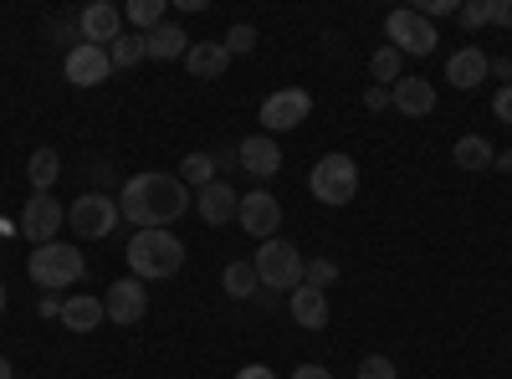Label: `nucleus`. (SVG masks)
Here are the masks:
<instances>
[{"instance_id":"f257e3e1","label":"nucleus","mask_w":512,"mask_h":379,"mask_svg":"<svg viewBox=\"0 0 512 379\" xmlns=\"http://www.w3.org/2000/svg\"><path fill=\"white\" fill-rule=\"evenodd\" d=\"M190 205H195V200H190L185 180H180V175H159V170L134 175V180L123 185V195H118V210H123V216L134 221L139 231H169Z\"/></svg>"},{"instance_id":"f03ea898","label":"nucleus","mask_w":512,"mask_h":379,"mask_svg":"<svg viewBox=\"0 0 512 379\" xmlns=\"http://www.w3.org/2000/svg\"><path fill=\"white\" fill-rule=\"evenodd\" d=\"M128 267H134L139 282L175 277L185 267V241L175 231H134V241H128Z\"/></svg>"},{"instance_id":"7ed1b4c3","label":"nucleus","mask_w":512,"mask_h":379,"mask_svg":"<svg viewBox=\"0 0 512 379\" xmlns=\"http://www.w3.org/2000/svg\"><path fill=\"white\" fill-rule=\"evenodd\" d=\"M256 282H262L267 292H297L303 287V257H297V246L292 241H267V246H256Z\"/></svg>"},{"instance_id":"20e7f679","label":"nucleus","mask_w":512,"mask_h":379,"mask_svg":"<svg viewBox=\"0 0 512 379\" xmlns=\"http://www.w3.org/2000/svg\"><path fill=\"white\" fill-rule=\"evenodd\" d=\"M313 200L318 205H349L359 195V164L349 154H323L313 164Z\"/></svg>"},{"instance_id":"39448f33","label":"nucleus","mask_w":512,"mask_h":379,"mask_svg":"<svg viewBox=\"0 0 512 379\" xmlns=\"http://www.w3.org/2000/svg\"><path fill=\"white\" fill-rule=\"evenodd\" d=\"M26 272H31L36 287H72V282H82V251L62 246V241H47V246L31 251Z\"/></svg>"},{"instance_id":"423d86ee","label":"nucleus","mask_w":512,"mask_h":379,"mask_svg":"<svg viewBox=\"0 0 512 379\" xmlns=\"http://www.w3.org/2000/svg\"><path fill=\"white\" fill-rule=\"evenodd\" d=\"M384 36H390V47H395L400 57H405V52H410V57H425V52H436V41H441L436 26L425 21L420 11H410V6H405V11H390V21H384Z\"/></svg>"},{"instance_id":"0eeeda50","label":"nucleus","mask_w":512,"mask_h":379,"mask_svg":"<svg viewBox=\"0 0 512 379\" xmlns=\"http://www.w3.org/2000/svg\"><path fill=\"white\" fill-rule=\"evenodd\" d=\"M118 216H123L118 200L93 190V195H77V200H72V210H67V226H72L77 236H108V231L118 226Z\"/></svg>"},{"instance_id":"6e6552de","label":"nucleus","mask_w":512,"mask_h":379,"mask_svg":"<svg viewBox=\"0 0 512 379\" xmlns=\"http://www.w3.org/2000/svg\"><path fill=\"white\" fill-rule=\"evenodd\" d=\"M308 113H313V93H303V88H282V93H267V98H262L267 134L297 129V123H308Z\"/></svg>"},{"instance_id":"1a4fd4ad","label":"nucleus","mask_w":512,"mask_h":379,"mask_svg":"<svg viewBox=\"0 0 512 379\" xmlns=\"http://www.w3.org/2000/svg\"><path fill=\"white\" fill-rule=\"evenodd\" d=\"M236 221L246 226V236L272 241L277 226H282V205H277V195H267V190H251V195H241V205H236Z\"/></svg>"},{"instance_id":"9d476101","label":"nucleus","mask_w":512,"mask_h":379,"mask_svg":"<svg viewBox=\"0 0 512 379\" xmlns=\"http://www.w3.org/2000/svg\"><path fill=\"white\" fill-rule=\"evenodd\" d=\"M62 221H67V216H62V205H57L52 195H31L26 210H21V236L36 241V246H47V241H57Z\"/></svg>"},{"instance_id":"9b49d317","label":"nucleus","mask_w":512,"mask_h":379,"mask_svg":"<svg viewBox=\"0 0 512 379\" xmlns=\"http://www.w3.org/2000/svg\"><path fill=\"white\" fill-rule=\"evenodd\" d=\"M103 308H108V318H113L118 328H134V323L149 313V292H144V282H139V277H123V282H113V287H108Z\"/></svg>"},{"instance_id":"f8f14e48","label":"nucleus","mask_w":512,"mask_h":379,"mask_svg":"<svg viewBox=\"0 0 512 379\" xmlns=\"http://www.w3.org/2000/svg\"><path fill=\"white\" fill-rule=\"evenodd\" d=\"M62 72H67L72 88H103L108 72H113V62H108V52H103V47H88V41H82V47H72V52H67Z\"/></svg>"},{"instance_id":"ddd939ff","label":"nucleus","mask_w":512,"mask_h":379,"mask_svg":"<svg viewBox=\"0 0 512 379\" xmlns=\"http://www.w3.org/2000/svg\"><path fill=\"white\" fill-rule=\"evenodd\" d=\"M77 26H82V41L88 47H113V41L123 36V11L118 6H108V0H93L88 11H77Z\"/></svg>"},{"instance_id":"4468645a","label":"nucleus","mask_w":512,"mask_h":379,"mask_svg":"<svg viewBox=\"0 0 512 379\" xmlns=\"http://www.w3.org/2000/svg\"><path fill=\"white\" fill-rule=\"evenodd\" d=\"M236 164H241L251 180H272L282 170V149H277L272 134H251V139L236 144Z\"/></svg>"},{"instance_id":"2eb2a0df","label":"nucleus","mask_w":512,"mask_h":379,"mask_svg":"<svg viewBox=\"0 0 512 379\" xmlns=\"http://www.w3.org/2000/svg\"><path fill=\"white\" fill-rule=\"evenodd\" d=\"M236 205H241V195L226 185V180H216V185H205L200 195H195V210H200V221L216 231V226H226V221H236Z\"/></svg>"},{"instance_id":"dca6fc26","label":"nucleus","mask_w":512,"mask_h":379,"mask_svg":"<svg viewBox=\"0 0 512 379\" xmlns=\"http://www.w3.org/2000/svg\"><path fill=\"white\" fill-rule=\"evenodd\" d=\"M287 308H292V323L297 328H328V292L323 287H297V292H287Z\"/></svg>"},{"instance_id":"f3484780","label":"nucleus","mask_w":512,"mask_h":379,"mask_svg":"<svg viewBox=\"0 0 512 379\" xmlns=\"http://www.w3.org/2000/svg\"><path fill=\"white\" fill-rule=\"evenodd\" d=\"M185 67L190 77L200 82H216L226 67H231V52H226V41H190V52H185Z\"/></svg>"},{"instance_id":"a211bd4d","label":"nucleus","mask_w":512,"mask_h":379,"mask_svg":"<svg viewBox=\"0 0 512 379\" xmlns=\"http://www.w3.org/2000/svg\"><path fill=\"white\" fill-rule=\"evenodd\" d=\"M57 318H62V328H72V333H93V328L108 318V308H103V298H93V292H72Z\"/></svg>"},{"instance_id":"6ab92c4d","label":"nucleus","mask_w":512,"mask_h":379,"mask_svg":"<svg viewBox=\"0 0 512 379\" xmlns=\"http://www.w3.org/2000/svg\"><path fill=\"white\" fill-rule=\"evenodd\" d=\"M390 103H395L405 118H425V113L436 108V88H431L425 77H400L395 93H390Z\"/></svg>"},{"instance_id":"aec40b11","label":"nucleus","mask_w":512,"mask_h":379,"mask_svg":"<svg viewBox=\"0 0 512 379\" xmlns=\"http://www.w3.org/2000/svg\"><path fill=\"white\" fill-rule=\"evenodd\" d=\"M446 77L456 82L461 93H472V88H482V82L492 77L487 72V52H477V47H461L451 62H446Z\"/></svg>"},{"instance_id":"412c9836","label":"nucleus","mask_w":512,"mask_h":379,"mask_svg":"<svg viewBox=\"0 0 512 379\" xmlns=\"http://www.w3.org/2000/svg\"><path fill=\"white\" fill-rule=\"evenodd\" d=\"M190 52V36L175 26V21H164V26H154L149 36H144V57H154V62H175V57H185Z\"/></svg>"},{"instance_id":"4be33fe9","label":"nucleus","mask_w":512,"mask_h":379,"mask_svg":"<svg viewBox=\"0 0 512 379\" xmlns=\"http://www.w3.org/2000/svg\"><path fill=\"white\" fill-rule=\"evenodd\" d=\"M26 175H31L36 195H52V185H57V175H62L57 149H36V154H31V164H26Z\"/></svg>"},{"instance_id":"5701e85b","label":"nucleus","mask_w":512,"mask_h":379,"mask_svg":"<svg viewBox=\"0 0 512 379\" xmlns=\"http://www.w3.org/2000/svg\"><path fill=\"white\" fill-rule=\"evenodd\" d=\"M456 164L461 170H492L497 154H492V144L482 134H466V139H456Z\"/></svg>"},{"instance_id":"b1692460","label":"nucleus","mask_w":512,"mask_h":379,"mask_svg":"<svg viewBox=\"0 0 512 379\" xmlns=\"http://www.w3.org/2000/svg\"><path fill=\"white\" fill-rule=\"evenodd\" d=\"M123 21L128 26H134V31H154V26H164L169 16H164V0H128V6H123Z\"/></svg>"},{"instance_id":"393cba45","label":"nucleus","mask_w":512,"mask_h":379,"mask_svg":"<svg viewBox=\"0 0 512 379\" xmlns=\"http://www.w3.org/2000/svg\"><path fill=\"white\" fill-rule=\"evenodd\" d=\"M221 287L231 292V298H256V292H262V282H256V267H251V262H231L226 277H221Z\"/></svg>"},{"instance_id":"a878e982","label":"nucleus","mask_w":512,"mask_h":379,"mask_svg":"<svg viewBox=\"0 0 512 379\" xmlns=\"http://www.w3.org/2000/svg\"><path fill=\"white\" fill-rule=\"evenodd\" d=\"M180 180H185V185H200V190H205V185H216V159L200 154V149L185 154V159H180Z\"/></svg>"},{"instance_id":"bb28decb","label":"nucleus","mask_w":512,"mask_h":379,"mask_svg":"<svg viewBox=\"0 0 512 379\" xmlns=\"http://www.w3.org/2000/svg\"><path fill=\"white\" fill-rule=\"evenodd\" d=\"M108 62H113V67H139V62H144V36H139V31H123L113 47H108Z\"/></svg>"},{"instance_id":"cd10ccee","label":"nucleus","mask_w":512,"mask_h":379,"mask_svg":"<svg viewBox=\"0 0 512 379\" xmlns=\"http://www.w3.org/2000/svg\"><path fill=\"white\" fill-rule=\"evenodd\" d=\"M400 52L395 47H379L374 57H369V72H374V82H400Z\"/></svg>"},{"instance_id":"c85d7f7f","label":"nucleus","mask_w":512,"mask_h":379,"mask_svg":"<svg viewBox=\"0 0 512 379\" xmlns=\"http://www.w3.org/2000/svg\"><path fill=\"white\" fill-rule=\"evenodd\" d=\"M456 16H461L466 31H482V26H492V0H466Z\"/></svg>"},{"instance_id":"c756f323","label":"nucleus","mask_w":512,"mask_h":379,"mask_svg":"<svg viewBox=\"0 0 512 379\" xmlns=\"http://www.w3.org/2000/svg\"><path fill=\"white\" fill-rule=\"evenodd\" d=\"M226 52H231V57L256 52V26H231V31H226Z\"/></svg>"},{"instance_id":"7c9ffc66","label":"nucleus","mask_w":512,"mask_h":379,"mask_svg":"<svg viewBox=\"0 0 512 379\" xmlns=\"http://www.w3.org/2000/svg\"><path fill=\"white\" fill-rule=\"evenodd\" d=\"M47 36L67 41V52H72V47H82V26H77V16H57V21L47 26Z\"/></svg>"},{"instance_id":"2f4dec72","label":"nucleus","mask_w":512,"mask_h":379,"mask_svg":"<svg viewBox=\"0 0 512 379\" xmlns=\"http://www.w3.org/2000/svg\"><path fill=\"white\" fill-rule=\"evenodd\" d=\"M333 277H338L333 262H303V282H308V287H328Z\"/></svg>"},{"instance_id":"473e14b6","label":"nucleus","mask_w":512,"mask_h":379,"mask_svg":"<svg viewBox=\"0 0 512 379\" xmlns=\"http://www.w3.org/2000/svg\"><path fill=\"white\" fill-rule=\"evenodd\" d=\"M359 379H395V364L384 359V354H369V359L359 364Z\"/></svg>"},{"instance_id":"72a5a7b5","label":"nucleus","mask_w":512,"mask_h":379,"mask_svg":"<svg viewBox=\"0 0 512 379\" xmlns=\"http://www.w3.org/2000/svg\"><path fill=\"white\" fill-rule=\"evenodd\" d=\"M451 11H461L456 0H420V16H425V21H436V16H451Z\"/></svg>"},{"instance_id":"f704fd0d","label":"nucleus","mask_w":512,"mask_h":379,"mask_svg":"<svg viewBox=\"0 0 512 379\" xmlns=\"http://www.w3.org/2000/svg\"><path fill=\"white\" fill-rule=\"evenodd\" d=\"M492 113H497L502 123H512V82H507V88L497 93V103H492Z\"/></svg>"},{"instance_id":"c9c22d12","label":"nucleus","mask_w":512,"mask_h":379,"mask_svg":"<svg viewBox=\"0 0 512 379\" xmlns=\"http://www.w3.org/2000/svg\"><path fill=\"white\" fill-rule=\"evenodd\" d=\"M492 26H512V0H492Z\"/></svg>"},{"instance_id":"e433bc0d","label":"nucleus","mask_w":512,"mask_h":379,"mask_svg":"<svg viewBox=\"0 0 512 379\" xmlns=\"http://www.w3.org/2000/svg\"><path fill=\"white\" fill-rule=\"evenodd\" d=\"M236 379H277L267 364H246V369H236Z\"/></svg>"},{"instance_id":"4c0bfd02","label":"nucleus","mask_w":512,"mask_h":379,"mask_svg":"<svg viewBox=\"0 0 512 379\" xmlns=\"http://www.w3.org/2000/svg\"><path fill=\"white\" fill-rule=\"evenodd\" d=\"M292 379H333L323 364H303V369H292Z\"/></svg>"},{"instance_id":"58836bf2","label":"nucleus","mask_w":512,"mask_h":379,"mask_svg":"<svg viewBox=\"0 0 512 379\" xmlns=\"http://www.w3.org/2000/svg\"><path fill=\"white\" fill-rule=\"evenodd\" d=\"M364 103L379 113V108H390V93H384V88H369V93H364Z\"/></svg>"},{"instance_id":"ea45409f","label":"nucleus","mask_w":512,"mask_h":379,"mask_svg":"<svg viewBox=\"0 0 512 379\" xmlns=\"http://www.w3.org/2000/svg\"><path fill=\"white\" fill-rule=\"evenodd\" d=\"M487 72H492V77H502V82H507V77H512V62H507V57H497V62H487Z\"/></svg>"},{"instance_id":"a19ab883","label":"nucleus","mask_w":512,"mask_h":379,"mask_svg":"<svg viewBox=\"0 0 512 379\" xmlns=\"http://www.w3.org/2000/svg\"><path fill=\"white\" fill-rule=\"evenodd\" d=\"M0 379H16V369H11V359L0 354Z\"/></svg>"},{"instance_id":"79ce46f5","label":"nucleus","mask_w":512,"mask_h":379,"mask_svg":"<svg viewBox=\"0 0 512 379\" xmlns=\"http://www.w3.org/2000/svg\"><path fill=\"white\" fill-rule=\"evenodd\" d=\"M497 170H502V175H512V149H507V154L497 159Z\"/></svg>"},{"instance_id":"37998d69","label":"nucleus","mask_w":512,"mask_h":379,"mask_svg":"<svg viewBox=\"0 0 512 379\" xmlns=\"http://www.w3.org/2000/svg\"><path fill=\"white\" fill-rule=\"evenodd\" d=\"M0 313H6V282H0Z\"/></svg>"}]
</instances>
